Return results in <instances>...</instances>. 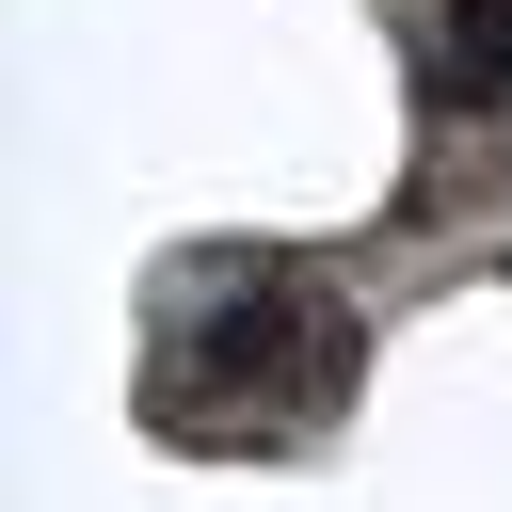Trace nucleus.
I'll return each mask as SVG.
<instances>
[{"label":"nucleus","instance_id":"f257e3e1","mask_svg":"<svg viewBox=\"0 0 512 512\" xmlns=\"http://www.w3.org/2000/svg\"><path fill=\"white\" fill-rule=\"evenodd\" d=\"M192 368H208V384H272L288 416H320V400H336V384L368 368V336H352V304H320L304 272H272V256H256V272H240V288L208 304Z\"/></svg>","mask_w":512,"mask_h":512},{"label":"nucleus","instance_id":"f03ea898","mask_svg":"<svg viewBox=\"0 0 512 512\" xmlns=\"http://www.w3.org/2000/svg\"><path fill=\"white\" fill-rule=\"evenodd\" d=\"M416 96L464 128V112H496L512 96V0H432V64H416Z\"/></svg>","mask_w":512,"mask_h":512}]
</instances>
